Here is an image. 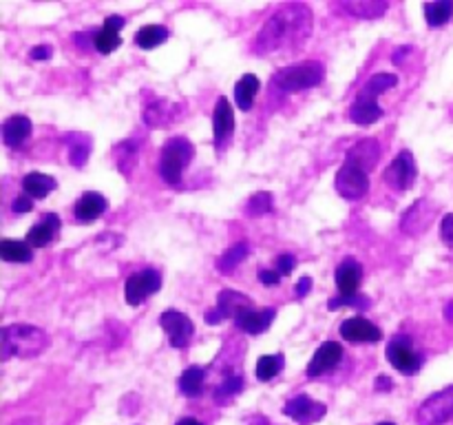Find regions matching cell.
I'll return each mask as SVG.
<instances>
[{
    "label": "cell",
    "instance_id": "cell-49",
    "mask_svg": "<svg viewBox=\"0 0 453 425\" xmlns=\"http://www.w3.org/2000/svg\"><path fill=\"white\" fill-rule=\"evenodd\" d=\"M177 425H203V423H202V421L193 419V416H186V419L177 421Z\"/></svg>",
    "mask_w": 453,
    "mask_h": 425
},
{
    "label": "cell",
    "instance_id": "cell-30",
    "mask_svg": "<svg viewBox=\"0 0 453 425\" xmlns=\"http://www.w3.org/2000/svg\"><path fill=\"white\" fill-rule=\"evenodd\" d=\"M166 40H168V29L159 25H146L135 34L137 47L142 49H155L159 47V44L166 42Z\"/></svg>",
    "mask_w": 453,
    "mask_h": 425
},
{
    "label": "cell",
    "instance_id": "cell-22",
    "mask_svg": "<svg viewBox=\"0 0 453 425\" xmlns=\"http://www.w3.org/2000/svg\"><path fill=\"white\" fill-rule=\"evenodd\" d=\"M274 308H265V310H246V313L239 314L237 319H234V323H237L239 330L248 332V335H259V332L268 330L270 323H273L274 319Z\"/></svg>",
    "mask_w": 453,
    "mask_h": 425
},
{
    "label": "cell",
    "instance_id": "cell-16",
    "mask_svg": "<svg viewBox=\"0 0 453 425\" xmlns=\"http://www.w3.org/2000/svg\"><path fill=\"white\" fill-rule=\"evenodd\" d=\"M434 204L427 202V199H420L416 202L410 211H405L401 221V228L405 230L407 235H420L425 228H429L434 220Z\"/></svg>",
    "mask_w": 453,
    "mask_h": 425
},
{
    "label": "cell",
    "instance_id": "cell-2",
    "mask_svg": "<svg viewBox=\"0 0 453 425\" xmlns=\"http://www.w3.org/2000/svg\"><path fill=\"white\" fill-rule=\"evenodd\" d=\"M47 345V332L31 323H13V326H4L0 330V359L3 361L12 357H38Z\"/></svg>",
    "mask_w": 453,
    "mask_h": 425
},
{
    "label": "cell",
    "instance_id": "cell-44",
    "mask_svg": "<svg viewBox=\"0 0 453 425\" xmlns=\"http://www.w3.org/2000/svg\"><path fill=\"white\" fill-rule=\"evenodd\" d=\"M13 212H18V215H22V212H29L31 208H34V202H31V197H16L12 204Z\"/></svg>",
    "mask_w": 453,
    "mask_h": 425
},
{
    "label": "cell",
    "instance_id": "cell-3",
    "mask_svg": "<svg viewBox=\"0 0 453 425\" xmlns=\"http://www.w3.org/2000/svg\"><path fill=\"white\" fill-rule=\"evenodd\" d=\"M326 78V66L321 62H299V65L283 66L274 73L273 84L279 89V91L286 93H296L303 91V89H312L317 84L323 82Z\"/></svg>",
    "mask_w": 453,
    "mask_h": 425
},
{
    "label": "cell",
    "instance_id": "cell-27",
    "mask_svg": "<svg viewBox=\"0 0 453 425\" xmlns=\"http://www.w3.org/2000/svg\"><path fill=\"white\" fill-rule=\"evenodd\" d=\"M261 89V82L259 78H257L255 73H246L242 80L237 82V87H234V100H237V106L242 111H248L252 109V104H255V97L257 93H259Z\"/></svg>",
    "mask_w": 453,
    "mask_h": 425
},
{
    "label": "cell",
    "instance_id": "cell-1",
    "mask_svg": "<svg viewBox=\"0 0 453 425\" xmlns=\"http://www.w3.org/2000/svg\"><path fill=\"white\" fill-rule=\"evenodd\" d=\"M312 35V9L301 3L279 7L257 34L255 51L259 56L295 53Z\"/></svg>",
    "mask_w": 453,
    "mask_h": 425
},
{
    "label": "cell",
    "instance_id": "cell-5",
    "mask_svg": "<svg viewBox=\"0 0 453 425\" xmlns=\"http://www.w3.org/2000/svg\"><path fill=\"white\" fill-rule=\"evenodd\" d=\"M334 186L341 197L349 199V202H357V199L365 197V193L370 190V173L345 159L343 166L336 173Z\"/></svg>",
    "mask_w": 453,
    "mask_h": 425
},
{
    "label": "cell",
    "instance_id": "cell-36",
    "mask_svg": "<svg viewBox=\"0 0 453 425\" xmlns=\"http://www.w3.org/2000/svg\"><path fill=\"white\" fill-rule=\"evenodd\" d=\"M115 158H118V166L122 173H131L128 164L135 162L137 158V144L135 142H119V146L115 149Z\"/></svg>",
    "mask_w": 453,
    "mask_h": 425
},
{
    "label": "cell",
    "instance_id": "cell-23",
    "mask_svg": "<svg viewBox=\"0 0 453 425\" xmlns=\"http://www.w3.org/2000/svg\"><path fill=\"white\" fill-rule=\"evenodd\" d=\"M104 211H106V199L102 197L100 193H96V190L84 193L82 197L78 199V204H75V217H78L80 221H84V224L96 221Z\"/></svg>",
    "mask_w": 453,
    "mask_h": 425
},
{
    "label": "cell",
    "instance_id": "cell-11",
    "mask_svg": "<svg viewBox=\"0 0 453 425\" xmlns=\"http://www.w3.org/2000/svg\"><path fill=\"white\" fill-rule=\"evenodd\" d=\"M380 115H383V109L379 106V96L363 87L361 91H358L357 100H354L352 109H349L352 122L365 127V124H374L376 120H380Z\"/></svg>",
    "mask_w": 453,
    "mask_h": 425
},
{
    "label": "cell",
    "instance_id": "cell-39",
    "mask_svg": "<svg viewBox=\"0 0 453 425\" xmlns=\"http://www.w3.org/2000/svg\"><path fill=\"white\" fill-rule=\"evenodd\" d=\"M243 390V379L239 375H230L226 376L224 383L217 388V398H230L234 394H239Z\"/></svg>",
    "mask_w": 453,
    "mask_h": 425
},
{
    "label": "cell",
    "instance_id": "cell-6",
    "mask_svg": "<svg viewBox=\"0 0 453 425\" xmlns=\"http://www.w3.org/2000/svg\"><path fill=\"white\" fill-rule=\"evenodd\" d=\"M453 419V385L432 394L423 406L418 407L416 421L418 425H442Z\"/></svg>",
    "mask_w": 453,
    "mask_h": 425
},
{
    "label": "cell",
    "instance_id": "cell-19",
    "mask_svg": "<svg viewBox=\"0 0 453 425\" xmlns=\"http://www.w3.org/2000/svg\"><path fill=\"white\" fill-rule=\"evenodd\" d=\"M246 310H252V301L242 292L221 290L217 297V313L221 319H237Z\"/></svg>",
    "mask_w": 453,
    "mask_h": 425
},
{
    "label": "cell",
    "instance_id": "cell-40",
    "mask_svg": "<svg viewBox=\"0 0 453 425\" xmlns=\"http://www.w3.org/2000/svg\"><path fill=\"white\" fill-rule=\"evenodd\" d=\"M343 305H357V308H367V305H370V299H367V297H363V295L334 297V299H330L327 308L336 310V308H343Z\"/></svg>",
    "mask_w": 453,
    "mask_h": 425
},
{
    "label": "cell",
    "instance_id": "cell-24",
    "mask_svg": "<svg viewBox=\"0 0 453 425\" xmlns=\"http://www.w3.org/2000/svg\"><path fill=\"white\" fill-rule=\"evenodd\" d=\"M31 135V120L25 115H12L3 124V140L7 146H20Z\"/></svg>",
    "mask_w": 453,
    "mask_h": 425
},
{
    "label": "cell",
    "instance_id": "cell-51",
    "mask_svg": "<svg viewBox=\"0 0 453 425\" xmlns=\"http://www.w3.org/2000/svg\"><path fill=\"white\" fill-rule=\"evenodd\" d=\"M445 313H447V319H449V321H453V301H451L449 305H447Z\"/></svg>",
    "mask_w": 453,
    "mask_h": 425
},
{
    "label": "cell",
    "instance_id": "cell-9",
    "mask_svg": "<svg viewBox=\"0 0 453 425\" xmlns=\"http://www.w3.org/2000/svg\"><path fill=\"white\" fill-rule=\"evenodd\" d=\"M159 286H162V274H159L157 270L149 268V270H142V273H133L131 277L127 279V286H124L127 304L140 305L146 297L157 292Z\"/></svg>",
    "mask_w": 453,
    "mask_h": 425
},
{
    "label": "cell",
    "instance_id": "cell-34",
    "mask_svg": "<svg viewBox=\"0 0 453 425\" xmlns=\"http://www.w3.org/2000/svg\"><path fill=\"white\" fill-rule=\"evenodd\" d=\"M281 367H283L281 354H264V357L257 361V379L273 381L274 376L281 372Z\"/></svg>",
    "mask_w": 453,
    "mask_h": 425
},
{
    "label": "cell",
    "instance_id": "cell-52",
    "mask_svg": "<svg viewBox=\"0 0 453 425\" xmlns=\"http://www.w3.org/2000/svg\"><path fill=\"white\" fill-rule=\"evenodd\" d=\"M379 425H394V423H379Z\"/></svg>",
    "mask_w": 453,
    "mask_h": 425
},
{
    "label": "cell",
    "instance_id": "cell-38",
    "mask_svg": "<svg viewBox=\"0 0 453 425\" xmlns=\"http://www.w3.org/2000/svg\"><path fill=\"white\" fill-rule=\"evenodd\" d=\"M396 84H398V78L394 73H376L374 78L367 80L365 89L367 91L376 93V96H380V93L389 91V89L396 87Z\"/></svg>",
    "mask_w": 453,
    "mask_h": 425
},
{
    "label": "cell",
    "instance_id": "cell-46",
    "mask_svg": "<svg viewBox=\"0 0 453 425\" xmlns=\"http://www.w3.org/2000/svg\"><path fill=\"white\" fill-rule=\"evenodd\" d=\"M310 286H312V279L303 277L299 283H296V295L305 297V295H308V292H310Z\"/></svg>",
    "mask_w": 453,
    "mask_h": 425
},
{
    "label": "cell",
    "instance_id": "cell-37",
    "mask_svg": "<svg viewBox=\"0 0 453 425\" xmlns=\"http://www.w3.org/2000/svg\"><path fill=\"white\" fill-rule=\"evenodd\" d=\"M273 211V195L270 193H257L252 195L250 202L246 204V212L250 217H261L265 212Z\"/></svg>",
    "mask_w": 453,
    "mask_h": 425
},
{
    "label": "cell",
    "instance_id": "cell-26",
    "mask_svg": "<svg viewBox=\"0 0 453 425\" xmlns=\"http://www.w3.org/2000/svg\"><path fill=\"white\" fill-rule=\"evenodd\" d=\"M58 186V182L51 175H44V173H29L22 180V190H25L27 197L31 199H44L53 189Z\"/></svg>",
    "mask_w": 453,
    "mask_h": 425
},
{
    "label": "cell",
    "instance_id": "cell-31",
    "mask_svg": "<svg viewBox=\"0 0 453 425\" xmlns=\"http://www.w3.org/2000/svg\"><path fill=\"white\" fill-rule=\"evenodd\" d=\"M425 18L432 27H442L453 18V0H436L425 4Z\"/></svg>",
    "mask_w": 453,
    "mask_h": 425
},
{
    "label": "cell",
    "instance_id": "cell-4",
    "mask_svg": "<svg viewBox=\"0 0 453 425\" xmlns=\"http://www.w3.org/2000/svg\"><path fill=\"white\" fill-rule=\"evenodd\" d=\"M193 155L195 149L186 137H171L164 144L162 158H159V175H162V180L171 186L180 184L181 173L188 166Z\"/></svg>",
    "mask_w": 453,
    "mask_h": 425
},
{
    "label": "cell",
    "instance_id": "cell-8",
    "mask_svg": "<svg viewBox=\"0 0 453 425\" xmlns=\"http://www.w3.org/2000/svg\"><path fill=\"white\" fill-rule=\"evenodd\" d=\"M416 177H418V166H416L414 153H411V151H401V153L394 158V162L388 166L383 180L388 182L392 189L410 190L411 186H414Z\"/></svg>",
    "mask_w": 453,
    "mask_h": 425
},
{
    "label": "cell",
    "instance_id": "cell-50",
    "mask_svg": "<svg viewBox=\"0 0 453 425\" xmlns=\"http://www.w3.org/2000/svg\"><path fill=\"white\" fill-rule=\"evenodd\" d=\"M410 51H411V47H401L396 53H394V62L398 65V62L403 60V53H410Z\"/></svg>",
    "mask_w": 453,
    "mask_h": 425
},
{
    "label": "cell",
    "instance_id": "cell-35",
    "mask_svg": "<svg viewBox=\"0 0 453 425\" xmlns=\"http://www.w3.org/2000/svg\"><path fill=\"white\" fill-rule=\"evenodd\" d=\"M246 255H248L246 243H237V246H233L228 252H224V255L217 259V268H219V273H224V274L233 273V270L237 268L243 259H246Z\"/></svg>",
    "mask_w": 453,
    "mask_h": 425
},
{
    "label": "cell",
    "instance_id": "cell-21",
    "mask_svg": "<svg viewBox=\"0 0 453 425\" xmlns=\"http://www.w3.org/2000/svg\"><path fill=\"white\" fill-rule=\"evenodd\" d=\"M345 159H348V162H354L357 166L365 168V171L370 173L380 159L379 142L372 140V137H367V140H361L358 144H354L352 149L348 151V158H345Z\"/></svg>",
    "mask_w": 453,
    "mask_h": 425
},
{
    "label": "cell",
    "instance_id": "cell-25",
    "mask_svg": "<svg viewBox=\"0 0 453 425\" xmlns=\"http://www.w3.org/2000/svg\"><path fill=\"white\" fill-rule=\"evenodd\" d=\"M175 118H177L175 104H171V102L166 100L153 102V104L146 106L144 111V122L149 124L150 128H166Z\"/></svg>",
    "mask_w": 453,
    "mask_h": 425
},
{
    "label": "cell",
    "instance_id": "cell-33",
    "mask_svg": "<svg viewBox=\"0 0 453 425\" xmlns=\"http://www.w3.org/2000/svg\"><path fill=\"white\" fill-rule=\"evenodd\" d=\"M341 7L345 9V12H349L352 16H358V18H379L383 16L385 12H388L389 4L385 3V0H379V3H343Z\"/></svg>",
    "mask_w": 453,
    "mask_h": 425
},
{
    "label": "cell",
    "instance_id": "cell-32",
    "mask_svg": "<svg viewBox=\"0 0 453 425\" xmlns=\"http://www.w3.org/2000/svg\"><path fill=\"white\" fill-rule=\"evenodd\" d=\"M88 155H91V137L80 135V133L71 135V144H69L71 164L78 168L84 166V162L88 159Z\"/></svg>",
    "mask_w": 453,
    "mask_h": 425
},
{
    "label": "cell",
    "instance_id": "cell-14",
    "mask_svg": "<svg viewBox=\"0 0 453 425\" xmlns=\"http://www.w3.org/2000/svg\"><path fill=\"white\" fill-rule=\"evenodd\" d=\"M283 412H286L290 419L299 421V423L305 425V423H312V421L321 419V416L326 414V406H323V403L312 401L308 394H299V397L290 398V401L286 403Z\"/></svg>",
    "mask_w": 453,
    "mask_h": 425
},
{
    "label": "cell",
    "instance_id": "cell-41",
    "mask_svg": "<svg viewBox=\"0 0 453 425\" xmlns=\"http://www.w3.org/2000/svg\"><path fill=\"white\" fill-rule=\"evenodd\" d=\"M441 239L447 243V246L453 248V212H449V215H445V220H442V224H441Z\"/></svg>",
    "mask_w": 453,
    "mask_h": 425
},
{
    "label": "cell",
    "instance_id": "cell-47",
    "mask_svg": "<svg viewBox=\"0 0 453 425\" xmlns=\"http://www.w3.org/2000/svg\"><path fill=\"white\" fill-rule=\"evenodd\" d=\"M376 388L389 390L392 388V379H389V376H379V379H376Z\"/></svg>",
    "mask_w": 453,
    "mask_h": 425
},
{
    "label": "cell",
    "instance_id": "cell-12",
    "mask_svg": "<svg viewBox=\"0 0 453 425\" xmlns=\"http://www.w3.org/2000/svg\"><path fill=\"white\" fill-rule=\"evenodd\" d=\"M341 336L348 341H358V344H376V341L383 339V330L379 326H374L372 321H367L365 317H352L345 319L341 323Z\"/></svg>",
    "mask_w": 453,
    "mask_h": 425
},
{
    "label": "cell",
    "instance_id": "cell-45",
    "mask_svg": "<svg viewBox=\"0 0 453 425\" xmlns=\"http://www.w3.org/2000/svg\"><path fill=\"white\" fill-rule=\"evenodd\" d=\"M29 56L34 58V60H47V58L51 56V47H34Z\"/></svg>",
    "mask_w": 453,
    "mask_h": 425
},
{
    "label": "cell",
    "instance_id": "cell-43",
    "mask_svg": "<svg viewBox=\"0 0 453 425\" xmlns=\"http://www.w3.org/2000/svg\"><path fill=\"white\" fill-rule=\"evenodd\" d=\"M279 279H281V274H279L277 270H270V268L259 270V282L265 283V286H277Z\"/></svg>",
    "mask_w": 453,
    "mask_h": 425
},
{
    "label": "cell",
    "instance_id": "cell-7",
    "mask_svg": "<svg viewBox=\"0 0 453 425\" xmlns=\"http://www.w3.org/2000/svg\"><path fill=\"white\" fill-rule=\"evenodd\" d=\"M388 361L396 367L403 375H416L423 366V359L414 350V344H411L410 336H394L388 344Z\"/></svg>",
    "mask_w": 453,
    "mask_h": 425
},
{
    "label": "cell",
    "instance_id": "cell-13",
    "mask_svg": "<svg viewBox=\"0 0 453 425\" xmlns=\"http://www.w3.org/2000/svg\"><path fill=\"white\" fill-rule=\"evenodd\" d=\"M341 359H343V345L336 344V341H326V344L314 352L312 361L308 363V375L310 376L326 375V372L334 370V367L339 366Z\"/></svg>",
    "mask_w": 453,
    "mask_h": 425
},
{
    "label": "cell",
    "instance_id": "cell-42",
    "mask_svg": "<svg viewBox=\"0 0 453 425\" xmlns=\"http://www.w3.org/2000/svg\"><path fill=\"white\" fill-rule=\"evenodd\" d=\"M296 266V259L292 255H279L277 257V273L283 274V277H288V274L295 270Z\"/></svg>",
    "mask_w": 453,
    "mask_h": 425
},
{
    "label": "cell",
    "instance_id": "cell-48",
    "mask_svg": "<svg viewBox=\"0 0 453 425\" xmlns=\"http://www.w3.org/2000/svg\"><path fill=\"white\" fill-rule=\"evenodd\" d=\"M206 321L208 323H219L221 321V317H219V313H217V308L215 310H208V313H206Z\"/></svg>",
    "mask_w": 453,
    "mask_h": 425
},
{
    "label": "cell",
    "instance_id": "cell-29",
    "mask_svg": "<svg viewBox=\"0 0 453 425\" xmlns=\"http://www.w3.org/2000/svg\"><path fill=\"white\" fill-rule=\"evenodd\" d=\"M203 379H206V372L199 366L186 367L184 375L180 376V390L184 397H199L203 390Z\"/></svg>",
    "mask_w": 453,
    "mask_h": 425
},
{
    "label": "cell",
    "instance_id": "cell-20",
    "mask_svg": "<svg viewBox=\"0 0 453 425\" xmlns=\"http://www.w3.org/2000/svg\"><path fill=\"white\" fill-rule=\"evenodd\" d=\"M124 27V18L122 16H109L104 20V27L96 34L93 38V44L100 53H111L119 47V29Z\"/></svg>",
    "mask_w": 453,
    "mask_h": 425
},
{
    "label": "cell",
    "instance_id": "cell-10",
    "mask_svg": "<svg viewBox=\"0 0 453 425\" xmlns=\"http://www.w3.org/2000/svg\"><path fill=\"white\" fill-rule=\"evenodd\" d=\"M159 323H162L164 332L171 339L173 348H186L195 335V326L190 321V317L180 313V310H166V313H162Z\"/></svg>",
    "mask_w": 453,
    "mask_h": 425
},
{
    "label": "cell",
    "instance_id": "cell-15",
    "mask_svg": "<svg viewBox=\"0 0 453 425\" xmlns=\"http://www.w3.org/2000/svg\"><path fill=\"white\" fill-rule=\"evenodd\" d=\"M334 279L341 297L358 295V286L363 282V266L357 259H352V257H348V259H343L339 264Z\"/></svg>",
    "mask_w": 453,
    "mask_h": 425
},
{
    "label": "cell",
    "instance_id": "cell-17",
    "mask_svg": "<svg viewBox=\"0 0 453 425\" xmlns=\"http://www.w3.org/2000/svg\"><path fill=\"white\" fill-rule=\"evenodd\" d=\"M58 233H60V217H58L56 212H47L40 224L31 226L29 228V233H27V243H29L31 248H42L47 246L49 242H53V239L58 237Z\"/></svg>",
    "mask_w": 453,
    "mask_h": 425
},
{
    "label": "cell",
    "instance_id": "cell-18",
    "mask_svg": "<svg viewBox=\"0 0 453 425\" xmlns=\"http://www.w3.org/2000/svg\"><path fill=\"white\" fill-rule=\"evenodd\" d=\"M212 131H215L217 144H224L234 131V113L230 106L228 97H219L215 106V115H212Z\"/></svg>",
    "mask_w": 453,
    "mask_h": 425
},
{
    "label": "cell",
    "instance_id": "cell-28",
    "mask_svg": "<svg viewBox=\"0 0 453 425\" xmlns=\"http://www.w3.org/2000/svg\"><path fill=\"white\" fill-rule=\"evenodd\" d=\"M0 257L4 261H13V264H25V261H31L34 251H31L29 243L18 242V239H3L0 242Z\"/></svg>",
    "mask_w": 453,
    "mask_h": 425
}]
</instances>
